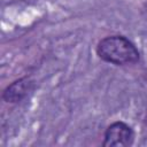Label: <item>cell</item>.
<instances>
[{
  "mask_svg": "<svg viewBox=\"0 0 147 147\" xmlns=\"http://www.w3.org/2000/svg\"><path fill=\"white\" fill-rule=\"evenodd\" d=\"M134 138L133 130L124 122L110 124L105 132V147H126L132 145Z\"/></svg>",
  "mask_w": 147,
  "mask_h": 147,
  "instance_id": "cell-2",
  "label": "cell"
},
{
  "mask_svg": "<svg viewBox=\"0 0 147 147\" xmlns=\"http://www.w3.org/2000/svg\"><path fill=\"white\" fill-rule=\"evenodd\" d=\"M96 54L101 60L117 65L136 63L139 60L138 49L123 36H109L101 39L96 46Z\"/></svg>",
  "mask_w": 147,
  "mask_h": 147,
  "instance_id": "cell-1",
  "label": "cell"
},
{
  "mask_svg": "<svg viewBox=\"0 0 147 147\" xmlns=\"http://www.w3.org/2000/svg\"><path fill=\"white\" fill-rule=\"evenodd\" d=\"M31 87L32 82L29 78H20L3 91L2 98L7 102H18L29 93Z\"/></svg>",
  "mask_w": 147,
  "mask_h": 147,
  "instance_id": "cell-3",
  "label": "cell"
}]
</instances>
